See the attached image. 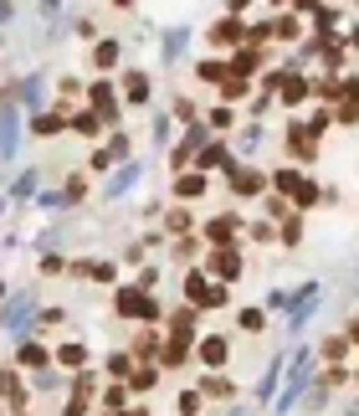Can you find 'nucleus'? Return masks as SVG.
<instances>
[{
  "label": "nucleus",
  "mask_w": 359,
  "mask_h": 416,
  "mask_svg": "<svg viewBox=\"0 0 359 416\" xmlns=\"http://www.w3.org/2000/svg\"><path fill=\"white\" fill-rule=\"evenodd\" d=\"M113 308H118L124 319H159V303H154L144 288H118V293H113Z\"/></svg>",
  "instance_id": "1"
},
{
  "label": "nucleus",
  "mask_w": 359,
  "mask_h": 416,
  "mask_svg": "<svg viewBox=\"0 0 359 416\" xmlns=\"http://www.w3.org/2000/svg\"><path fill=\"white\" fill-rule=\"evenodd\" d=\"M287 154H298V160H313L318 154V134L308 124H298V119L287 124Z\"/></svg>",
  "instance_id": "2"
},
{
  "label": "nucleus",
  "mask_w": 359,
  "mask_h": 416,
  "mask_svg": "<svg viewBox=\"0 0 359 416\" xmlns=\"http://www.w3.org/2000/svg\"><path fill=\"white\" fill-rule=\"evenodd\" d=\"M206 267L216 272V278H236V272H242V252H236V247H216V252L206 257Z\"/></svg>",
  "instance_id": "3"
},
{
  "label": "nucleus",
  "mask_w": 359,
  "mask_h": 416,
  "mask_svg": "<svg viewBox=\"0 0 359 416\" xmlns=\"http://www.w3.org/2000/svg\"><path fill=\"white\" fill-rule=\"evenodd\" d=\"M262 185H267V175H262V170L231 165V190H236V196H262Z\"/></svg>",
  "instance_id": "4"
},
{
  "label": "nucleus",
  "mask_w": 359,
  "mask_h": 416,
  "mask_svg": "<svg viewBox=\"0 0 359 416\" xmlns=\"http://www.w3.org/2000/svg\"><path fill=\"white\" fill-rule=\"evenodd\" d=\"M195 355H201V365H226V355H231V340H226V334H206Z\"/></svg>",
  "instance_id": "5"
},
{
  "label": "nucleus",
  "mask_w": 359,
  "mask_h": 416,
  "mask_svg": "<svg viewBox=\"0 0 359 416\" xmlns=\"http://www.w3.org/2000/svg\"><path fill=\"white\" fill-rule=\"evenodd\" d=\"M308 93H313V88H308V77H298V72H287V77H283V103H287V108L308 103Z\"/></svg>",
  "instance_id": "6"
},
{
  "label": "nucleus",
  "mask_w": 359,
  "mask_h": 416,
  "mask_svg": "<svg viewBox=\"0 0 359 416\" xmlns=\"http://www.w3.org/2000/svg\"><path fill=\"white\" fill-rule=\"evenodd\" d=\"M236 226H242V221H236V216H216V221H210V226H206V237L216 242V247H231Z\"/></svg>",
  "instance_id": "7"
},
{
  "label": "nucleus",
  "mask_w": 359,
  "mask_h": 416,
  "mask_svg": "<svg viewBox=\"0 0 359 416\" xmlns=\"http://www.w3.org/2000/svg\"><path fill=\"white\" fill-rule=\"evenodd\" d=\"M267 180H272V190H277V196H298V185H303V175L292 170V165H283V170H272Z\"/></svg>",
  "instance_id": "8"
},
{
  "label": "nucleus",
  "mask_w": 359,
  "mask_h": 416,
  "mask_svg": "<svg viewBox=\"0 0 359 416\" xmlns=\"http://www.w3.org/2000/svg\"><path fill=\"white\" fill-rule=\"evenodd\" d=\"M31 314H36V308H31V293H21L16 303L6 308V329H26V319H31Z\"/></svg>",
  "instance_id": "9"
},
{
  "label": "nucleus",
  "mask_w": 359,
  "mask_h": 416,
  "mask_svg": "<svg viewBox=\"0 0 359 416\" xmlns=\"http://www.w3.org/2000/svg\"><path fill=\"white\" fill-rule=\"evenodd\" d=\"M175 196H185V201H195V196H206V175H201V170H190V175H180V180H175Z\"/></svg>",
  "instance_id": "10"
},
{
  "label": "nucleus",
  "mask_w": 359,
  "mask_h": 416,
  "mask_svg": "<svg viewBox=\"0 0 359 416\" xmlns=\"http://www.w3.org/2000/svg\"><path fill=\"white\" fill-rule=\"evenodd\" d=\"M185 298H190L195 308H206V298H210V283H206V272H190V278H185Z\"/></svg>",
  "instance_id": "11"
},
{
  "label": "nucleus",
  "mask_w": 359,
  "mask_h": 416,
  "mask_svg": "<svg viewBox=\"0 0 359 416\" xmlns=\"http://www.w3.org/2000/svg\"><path fill=\"white\" fill-rule=\"evenodd\" d=\"M0 149H16V108H10V103H6V113H0Z\"/></svg>",
  "instance_id": "12"
},
{
  "label": "nucleus",
  "mask_w": 359,
  "mask_h": 416,
  "mask_svg": "<svg viewBox=\"0 0 359 416\" xmlns=\"http://www.w3.org/2000/svg\"><path fill=\"white\" fill-rule=\"evenodd\" d=\"M257 67H262V51H251V47H242V51H236V62H231L236 77H247V72H257Z\"/></svg>",
  "instance_id": "13"
},
{
  "label": "nucleus",
  "mask_w": 359,
  "mask_h": 416,
  "mask_svg": "<svg viewBox=\"0 0 359 416\" xmlns=\"http://www.w3.org/2000/svg\"><path fill=\"white\" fill-rule=\"evenodd\" d=\"M124 93H128V103H144V98H149V77H144V72H128L124 77Z\"/></svg>",
  "instance_id": "14"
},
{
  "label": "nucleus",
  "mask_w": 359,
  "mask_h": 416,
  "mask_svg": "<svg viewBox=\"0 0 359 416\" xmlns=\"http://www.w3.org/2000/svg\"><path fill=\"white\" fill-rule=\"evenodd\" d=\"M201 396L226 401V396H231V381H226V375H206V381H201Z\"/></svg>",
  "instance_id": "15"
},
{
  "label": "nucleus",
  "mask_w": 359,
  "mask_h": 416,
  "mask_svg": "<svg viewBox=\"0 0 359 416\" xmlns=\"http://www.w3.org/2000/svg\"><path fill=\"white\" fill-rule=\"evenodd\" d=\"M185 355H190V349H185V340H169L165 349H159V360H165L169 370H175V365H185Z\"/></svg>",
  "instance_id": "16"
},
{
  "label": "nucleus",
  "mask_w": 359,
  "mask_h": 416,
  "mask_svg": "<svg viewBox=\"0 0 359 416\" xmlns=\"http://www.w3.org/2000/svg\"><path fill=\"white\" fill-rule=\"evenodd\" d=\"M349 355V334H334V340H324V360L334 365V360H344Z\"/></svg>",
  "instance_id": "17"
},
{
  "label": "nucleus",
  "mask_w": 359,
  "mask_h": 416,
  "mask_svg": "<svg viewBox=\"0 0 359 416\" xmlns=\"http://www.w3.org/2000/svg\"><path fill=\"white\" fill-rule=\"evenodd\" d=\"M57 360H62V365H83V360H87V344H77V340H67V344L57 349Z\"/></svg>",
  "instance_id": "18"
},
{
  "label": "nucleus",
  "mask_w": 359,
  "mask_h": 416,
  "mask_svg": "<svg viewBox=\"0 0 359 416\" xmlns=\"http://www.w3.org/2000/svg\"><path fill=\"white\" fill-rule=\"evenodd\" d=\"M92 385H98V381H92V370H77V375H72V401H87Z\"/></svg>",
  "instance_id": "19"
},
{
  "label": "nucleus",
  "mask_w": 359,
  "mask_h": 416,
  "mask_svg": "<svg viewBox=\"0 0 359 416\" xmlns=\"http://www.w3.org/2000/svg\"><path fill=\"white\" fill-rule=\"evenodd\" d=\"M236 324H242L247 334H257L262 324H267V314H262V308H242V314H236Z\"/></svg>",
  "instance_id": "20"
},
{
  "label": "nucleus",
  "mask_w": 359,
  "mask_h": 416,
  "mask_svg": "<svg viewBox=\"0 0 359 416\" xmlns=\"http://www.w3.org/2000/svg\"><path fill=\"white\" fill-rule=\"evenodd\" d=\"M283 242H287V247H298V242H303V216H298V211L283 221Z\"/></svg>",
  "instance_id": "21"
},
{
  "label": "nucleus",
  "mask_w": 359,
  "mask_h": 416,
  "mask_svg": "<svg viewBox=\"0 0 359 416\" xmlns=\"http://www.w3.org/2000/svg\"><path fill=\"white\" fill-rule=\"evenodd\" d=\"M210 36H216V42H236V36H242V16L221 21V26H216V31H210Z\"/></svg>",
  "instance_id": "22"
},
{
  "label": "nucleus",
  "mask_w": 359,
  "mask_h": 416,
  "mask_svg": "<svg viewBox=\"0 0 359 416\" xmlns=\"http://www.w3.org/2000/svg\"><path fill=\"white\" fill-rule=\"evenodd\" d=\"M195 72H201V83H221V77L231 72V67H226V62H201Z\"/></svg>",
  "instance_id": "23"
},
{
  "label": "nucleus",
  "mask_w": 359,
  "mask_h": 416,
  "mask_svg": "<svg viewBox=\"0 0 359 416\" xmlns=\"http://www.w3.org/2000/svg\"><path fill=\"white\" fill-rule=\"evenodd\" d=\"M92 62H98V67H113V62H118V42H103L98 51H92Z\"/></svg>",
  "instance_id": "24"
},
{
  "label": "nucleus",
  "mask_w": 359,
  "mask_h": 416,
  "mask_svg": "<svg viewBox=\"0 0 359 416\" xmlns=\"http://www.w3.org/2000/svg\"><path fill=\"white\" fill-rule=\"evenodd\" d=\"M72 128H77L83 139H98V119H92V113H77V119H72Z\"/></svg>",
  "instance_id": "25"
},
{
  "label": "nucleus",
  "mask_w": 359,
  "mask_h": 416,
  "mask_svg": "<svg viewBox=\"0 0 359 416\" xmlns=\"http://www.w3.org/2000/svg\"><path fill=\"white\" fill-rule=\"evenodd\" d=\"M324 67H344V47L339 42H324Z\"/></svg>",
  "instance_id": "26"
},
{
  "label": "nucleus",
  "mask_w": 359,
  "mask_h": 416,
  "mask_svg": "<svg viewBox=\"0 0 359 416\" xmlns=\"http://www.w3.org/2000/svg\"><path fill=\"white\" fill-rule=\"evenodd\" d=\"M21 360H26V365H42V370H47V349H42V344H26Z\"/></svg>",
  "instance_id": "27"
},
{
  "label": "nucleus",
  "mask_w": 359,
  "mask_h": 416,
  "mask_svg": "<svg viewBox=\"0 0 359 416\" xmlns=\"http://www.w3.org/2000/svg\"><path fill=\"white\" fill-rule=\"evenodd\" d=\"M195 411H201V391H185L180 396V416H195Z\"/></svg>",
  "instance_id": "28"
},
{
  "label": "nucleus",
  "mask_w": 359,
  "mask_h": 416,
  "mask_svg": "<svg viewBox=\"0 0 359 416\" xmlns=\"http://www.w3.org/2000/svg\"><path fill=\"white\" fill-rule=\"evenodd\" d=\"M292 201H298V206H313V201H318V185H313V180H303V185H298V196H292Z\"/></svg>",
  "instance_id": "29"
},
{
  "label": "nucleus",
  "mask_w": 359,
  "mask_h": 416,
  "mask_svg": "<svg viewBox=\"0 0 359 416\" xmlns=\"http://www.w3.org/2000/svg\"><path fill=\"white\" fill-rule=\"evenodd\" d=\"M247 98V83L242 77H231V83H226V103H242Z\"/></svg>",
  "instance_id": "30"
},
{
  "label": "nucleus",
  "mask_w": 359,
  "mask_h": 416,
  "mask_svg": "<svg viewBox=\"0 0 359 416\" xmlns=\"http://www.w3.org/2000/svg\"><path fill=\"white\" fill-rule=\"evenodd\" d=\"M221 160H226V149H221V144H206V154H201L206 170H210V165H221Z\"/></svg>",
  "instance_id": "31"
},
{
  "label": "nucleus",
  "mask_w": 359,
  "mask_h": 416,
  "mask_svg": "<svg viewBox=\"0 0 359 416\" xmlns=\"http://www.w3.org/2000/svg\"><path fill=\"white\" fill-rule=\"evenodd\" d=\"M154 381H159L154 370H139V375H134V391H154Z\"/></svg>",
  "instance_id": "32"
},
{
  "label": "nucleus",
  "mask_w": 359,
  "mask_h": 416,
  "mask_svg": "<svg viewBox=\"0 0 359 416\" xmlns=\"http://www.w3.org/2000/svg\"><path fill=\"white\" fill-rule=\"evenodd\" d=\"M169 231H190V211H169Z\"/></svg>",
  "instance_id": "33"
},
{
  "label": "nucleus",
  "mask_w": 359,
  "mask_h": 416,
  "mask_svg": "<svg viewBox=\"0 0 359 416\" xmlns=\"http://www.w3.org/2000/svg\"><path fill=\"white\" fill-rule=\"evenodd\" d=\"M277 36H283V42H287V36H298V21L283 16V21H277Z\"/></svg>",
  "instance_id": "34"
},
{
  "label": "nucleus",
  "mask_w": 359,
  "mask_h": 416,
  "mask_svg": "<svg viewBox=\"0 0 359 416\" xmlns=\"http://www.w3.org/2000/svg\"><path fill=\"white\" fill-rule=\"evenodd\" d=\"M36 134H62V119H36Z\"/></svg>",
  "instance_id": "35"
},
{
  "label": "nucleus",
  "mask_w": 359,
  "mask_h": 416,
  "mask_svg": "<svg viewBox=\"0 0 359 416\" xmlns=\"http://www.w3.org/2000/svg\"><path fill=\"white\" fill-rule=\"evenodd\" d=\"M108 370L118 375V381H124V375H128V355H113V360H108Z\"/></svg>",
  "instance_id": "36"
},
{
  "label": "nucleus",
  "mask_w": 359,
  "mask_h": 416,
  "mask_svg": "<svg viewBox=\"0 0 359 416\" xmlns=\"http://www.w3.org/2000/svg\"><path fill=\"white\" fill-rule=\"evenodd\" d=\"M349 344H359V319L349 324Z\"/></svg>",
  "instance_id": "37"
},
{
  "label": "nucleus",
  "mask_w": 359,
  "mask_h": 416,
  "mask_svg": "<svg viewBox=\"0 0 359 416\" xmlns=\"http://www.w3.org/2000/svg\"><path fill=\"white\" fill-rule=\"evenodd\" d=\"M6 16H10V6H0V21H6Z\"/></svg>",
  "instance_id": "38"
},
{
  "label": "nucleus",
  "mask_w": 359,
  "mask_h": 416,
  "mask_svg": "<svg viewBox=\"0 0 359 416\" xmlns=\"http://www.w3.org/2000/svg\"><path fill=\"white\" fill-rule=\"evenodd\" d=\"M128 416H149V411H128Z\"/></svg>",
  "instance_id": "39"
},
{
  "label": "nucleus",
  "mask_w": 359,
  "mask_h": 416,
  "mask_svg": "<svg viewBox=\"0 0 359 416\" xmlns=\"http://www.w3.org/2000/svg\"><path fill=\"white\" fill-rule=\"evenodd\" d=\"M0 293H6V283H0Z\"/></svg>",
  "instance_id": "40"
}]
</instances>
